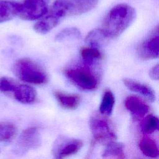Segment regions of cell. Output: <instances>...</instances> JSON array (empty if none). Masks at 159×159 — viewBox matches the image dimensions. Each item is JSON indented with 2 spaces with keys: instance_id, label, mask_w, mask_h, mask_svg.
I'll list each match as a JSON object with an SVG mask.
<instances>
[{
  "instance_id": "18",
  "label": "cell",
  "mask_w": 159,
  "mask_h": 159,
  "mask_svg": "<svg viewBox=\"0 0 159 159\" xmlns=\"http://www.w3.org/2000/svg\"><path fill=\"white\" fill-rule=\"evenodd\" d=\"M124 150V145L123 143L112 141L107 143L102 156L104 158L123 159L125 158Z\"/></svg>"
},
{
  "instance_id": "13",
  "label": "cell",
  "mask_w": 159,
  "mask_h": 159,
  "mask_svg": "<svg viewBox=\"0 0 159 159\" xmlns=\"http://www.w3.org/2000/svg\"><path fill=\"white\" fill-rule=\"evenodd\" d=\"M122 81L124 85L130 91L142 94L150 102H154L155 101V93L147 84L130 78H124L122 79Z\"/></svg>"
},
{
  "instance_id": "2",
  "label": "cell",
  "mask_w": 159,
  "mask_h": 159,
  "mask_svg": "<svg viewBox=\"0 0 159 159\" xmlns=\"http://www.w3.org/2000/svg\"><path fill=\"white\" fill-rule=\"evenodd\" d=\"M13 72L19 79L30 84H43L48 80V75L44 68L29 58L18 60L13 66Z\"/></svg>"
},
{
  "instance_id": "21",
  "label": "cell",
  "mask_w": 159,
  "mask_h": 159,
  "mask_svg": "<svg viewBox=\"0 0 159 159\" xmlns=\"http://www.w3.org/2000/svg\"><path fill=\"white\" fill-rule=\"evenodd\" d=\"M114 104L115 98L113 93L109 89L106 90L103 94L99 106L101 114L104 116H110L112 112Z\"/></svg>"
},
{
  "instance_id": "16",
  "label": "cell",
  "mask_w": 159,
  "mask_h": 159,
  "mask_svg": "<svg viewBox=\"0 0 159 159\" xmlns=\"http://www.w3.org/2000/svg\"><path fill=\"white\" fill-rule=\"evenodd\" d=\"M80 54L84 65L92 66L102 60V55L98 48L92 47H84L80 48Z\"/></svg>"
},
{
  "instance_id": "17",
  "label": "cell",
  "mask_w": 159,
  "mask_h": 159,
  "mask_svg": "<svg viewBox=\"0 0 159 159\" xmlns=\"http://www.w3.org/2000/svg\"><path fill=\"white\" fill-rule=\"evenodd\" d=\"M109 39L106 35L101 28H97L91 30L85 38V42L90 47L99 48L104 45Z\"/></svg>"
},
{
  "instance_id": "8",
  "label": "cell",
  "mask_w": 159,
  "mask_h": 159,
  "mask_svg": "<svg viewBox=\"0 0 159 159\" xmlns=\"http://www.w3.org/2000/svg\"><path fill=\"white\" fill-rule=\"evenodd\" d=\"M158 26L141 42L137 48V55L143 60H149L158 57Z\"/></svg>"
},
{
  "instance_id": "6",
  "label": "cell",
  "mask_w": 159,
  "mask_h": 159,
  "mask_svg": "<svg viewBox=\"0 0 159 159\" xmlns=\"http://www.w3.org/2000/svg\"><path fill=\"white\" fill-rule=\"evenodd\" d=\"M49 0H23L18 3L17 16L25 20L42 17L48 11Z\"/></svg>"
},
{
  "instance_id": "7",
  "label": "cell",
  "mask_w": 159,
  "mask_h": 159,
  "mask_svg": "<svg viewBox=\"0 0 159 159\" xmlns=\"http://www.w3.org/2000/svg\"><path fill=\"white\" fill-rule=\"evenodd\" d=\"M83 145V142L80 139L60 135L53 145L52 155L57 159L66 158L78 153Z\"/></svg>"
},
{
  "instance_id": "11",
  "label": "cell",
  "mask_w": 159,
  "mask_h": 159,
  "mask_svg": "<svg viewBox=\"0 0 159 159\" xmlns=\"http://www.w3.org/2000/svg\"><path fill=\"white\" fill-rule=\"evenodd\" d=\"M99 0H67L68 16H76L93 10Z\"/></svg>"
},
{
  "instance_id": "9",
  "label": "cell",
  "mask_w": 159,
  "mask_h": 159,
  "mask_svg": "<svg viewBox=\"0 0 159 159\" xmlns=\"http://www.w3.org/2000/svg\"><path fill=\"white\" fill-rule=\"evenodd\" d=\"M34 24V30L40 34H46L51 31L63 19L48 7L47 12Z\"/></svg>"
},
{
  "instance_id": "3",
  "label": "cell",
  "mask_w": 159,
  "mask_h": 159,
  "mask_svg": "<svg viewBox=\"0 0 159 159\" xmlns=\"http://www.w3.org/2000/svg\"><path fill=\"white\" fill-rule=\"evenodd\" d=\"M63 73L72 83L81 89L93 91L98 86V76L90 69V67L86 65L65 68Z\"/></svg>"
},
{
  "instance_id": "12",
  "label": "cell",
  "mask_w": 159,
  "mask_h": 159,
  "mask_svg": "<svg viewBox=\"0 0 159 159\" xmlns=\"http://www.w3.org/2000/svg\"><path fill=\"white\" fill-rule=\"evenodd\" d=\"M11 94L19 102L23 104L34 102L37 98V92L34 88L27 84L17 83Z\"/></svg>"
},
{
  "instance_id": "24",
  "label": "cell",
  "mask_w": 159,
  "mask_h": 159,
  "mask_svg": "<svg viewBox=\"0 0 159 159\" xmlns=\"http://www.w3.org/2000/svg\"><path fill=\"white\" fill-rule=\"evenodd\" d=\"M17 83L14 80L9 77L3 76L0 78V91L11 94Z\"/></svg>"
},
{
  "instance_id": "23",
  "label": "cell",
  "mask_w": 159,
  "mask_h": 159,
  "mask_svg": "<svg viewBox=\"0 0 159 159\" xmlns=\"http://www.w3.org/2000/svg\"><path fill=\"white\" fill-rule=\"evenodd\" d=\"M159 125L158 119L155 116H147L141 123L142 132L145 134H150L158 130Z\"/></svg>"
},
{
  "instance_id": "22",
  "label": "cell",
  "mask_w": 159,
  "mask_h": 159,
  "mask_svg": "<svg viewBox=\"0 0 159 159\" xmlns=\"http://www.w3.org/2000/svg\"><path fill=\"white\" fill-rule=\"evenodd\" d=\"M81 39L80 30L76 27H67L61 30L55 37V40L58 42H65Z\"/></svg>"
},
{
  "instance_id": "15",
  "label": "cell",
  "mask_w": 159,
  "mask_h": 159,
  "mask_svg": "<svg viewBox=\"0 0 159 159\" xmlns=\"http://www.w3.org/2000/svg\"><path fill=\"white\" fill-rule=\"evenodd\" d=\"M18 3L12 1L0 0V23L10 20L17 16Z\"/></svg>"
},
{
  "instance_id": "4",
  "label": "cell",
  "mask_w": 159,
  "mask_h": 159,
  "mask_svg": "<svg viewBox=\"0 0 159 159\" xmlns=\"http://www.w3.org/2000/svg\"><path fill=\"white\" fill-rule=\"evenodd\" d=\"M89 127L95 142L107 144L117 139L111 122L104 117L98 114L92 116L89 120Z\"/></svg>"
},
{
  "instance_id": "1",
  "label": "cell",
  "mask_w": 159,
  "mask_h": 159,
  "mask_svg": "<svg viewBox=\"0 0 159 159\" xmlns=\"http://www.w3.org/2000/svg\"><path fill=\"white\" fill-rule=\"evenodd\" d=\"M136 18V11L130 5L125 3L117 4L111 8L104 18L102 30L109 39L120 35Z\"/></svg>"
},
{
  "instance_id": "5",
  "label": "cell",
  "mask_w": 159,
  "mask_h": 159,
  "mask_svg": "<svg viewBox=\"0 0 159 159\" xmlns=\"http://www.w3.org/2000/svg\"><path fill=\"white\" fill-rule=\"evenodd\" d=\"M41 144L42 137L39 128L30 127L20 134L13 147V152L17 156H22L31 150L39 148Z\"/></svg>"
},
{
  "instance_id": "20",
  "label": "cell",
  "mask_w": 159,
  "mask_h": 159,
  "mask_svg": "<svg viewBox=\"0 0 159 159\" xmlns=\"http://www.w3.org/2000/svg\"><path fill=\"white\" fill-rule=\"evenodd\" d=\"M139 148L142 153L150 158L158 157V148L155 140L150 137H143L139 142Z\"/></svg>"
},
{
  "instance_id": "19",
  "label": "cell",
  "mask_w": 159,
  "mask_h": 159,
  "mask_svg": "<svg viewBox=\"0 0 159 159\" xmlns=\"http://www.w3.org/2000/svg\"><path fill=\"white\" fill-rule=\"evenodd\" d=\"M17 128L12 123L0 121V142H12L17 135Z\"/></svg>"
},
{
  "instance_id": "14",
  "label": "cell",
  "mask_w": 159,
  "mask_h": 159,
  "mask_svg": "<svg viewBox=\"0 0 159 159\" xmlns=\"http://www.w3.org/2000/svg\"><path fill=\"white\" fill-rule=\"evenodd\" d=\"M54 96L63 108L68 110L76 109L81 100V96L78 94H70L60 91H55Z\"/></svg>"
},
{
  "instance_id": "10",
  "label": "cell",
  "mask_w": 159,
  "mask_h": 159,
  "mask_svg": "<svg viewBox=\"0 0 159 159\" xmlns=\"http://www.w3.org/2000/svg\"><path fill=\"white\" fill-rule=\"evenodd\" d=\"M125 107L131 113L134 119L143 117L147 114L150 107L142 99L135 96H129L125 100Z\"/></svg>"
},
{
  "instance_id": "25",
  "label": "cell",
  "mask_w": 159,
  "mask_h": 159,
  "mask_svg": "<svg viewBox=\"0 0 159 159\" xmlns=\"http://www.w3.org/2000/svg\"><path fill=\"white\" fill-rule=\"evenodd\" d=\"M158 72H159V68L158 65H156L155 66H153L149 72L150 77L153 80H158Z\"/></svg>"
}]
</instances>
